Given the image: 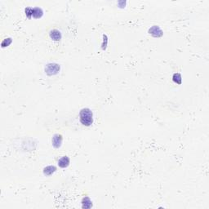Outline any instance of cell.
Here are the masks:
<instances>
[{"instance_id": "obj_1", "label": "cell", "mask_w": 209, "mask_h": 209, "mask_svg": "<svg viewBox=\"0 0 209 209\" xmlns=\"http://www.w3.org/2000/svg\"><path fill=\"white\" fill-rule=\"evenodd\" d=\"M79 118L80 122L84 126H90L93 122V114L90 109L88 108H84L81 109L80 113H79Z\"/></svg>"}, {"instance_id": "obj_2", "label": "cell", "mask_w": 209, "mask_h": 209, "mask_svg": "<svg viewBox=\"0 0 209 209\" xmlns=\"http://www.w3.org/2000/svg\"><path fill=\"white\" fill-rule=\"evenodd\" d=\"M60 65L56 63H50L48 64L45 67V72L48 75H55L59 73L60 71Z\"/></svg>"}, {"instance_id": "obj_3", "label": "cell", "mask_w": 209, "mask_h": 209, "mask_svg": "<svg viewBox=\"0 0 209 209\" xmlns=\"http://www.w3.org/2000/svg\"><path fill=\"white\" fill-rule=\"evenodd\" d=\"M149 33L150 35H152L154 37H156V38H159L163 35V31L162 30L157 26H154L151 27L149 30Z\"/></svg>"}, {"instance_id": "obj_4", "label": "cell", "mask_w": 209, "mask_h": 209, "mask_svg": "<svg viewBox=\"0 0 209 209\" xmlns=\"http://www.w3.org/2000/svg\"><path fill=\"white\" fill-rule=\"evenodd\" d=\"M62 143V136L61 134H55L52 137V145L55 148H60Z\"/></svg>"}, {"instance_id": "obj_5", "label": "cell", "mask_w": 209, "mask_h": 209, "mask_svg": "<svg viewBox=\"0 0 209 209\" xmlns=\"http://www.w3.org/2000/svg\"><path fill=\"white\" fill-rule=\"evenodd\" d=\"M58 165L62 168L67 167L68 166L70 165V158L67 156L61 157V158L58 160Z\"/></svg>"}, {"instance_id": "obj_6", "label": "cell", "mask_w": 209, "mask_h": 209, "mask_svg": "<svg viewBox=\"0 0 209 209\" xmlns=\"http://www.w3.org/2000/svg\"><path fill=\"white\" fill-rule=\"evenodd\" d=\"M49 35H50V38L53 39V40H55V41H60L61 39V32L58 30H56V29H54V30L50 31Z\"/></svg>"}, {"instance_id": "obj_7", "label": "cell", "mask_w": 209, "mask_h": 209, "mask_svg": "<svg viewBox=\"0 0 209 209\" xmlns=\"http://www.w3.org/2000/svg\"><path fill=\"white\" fill-rule=\"evenodd\" d=\"M44 15V11L41 8H33V17L35 18H41Z\"/></svg>"}, {"instance_id": "obj_8", "label": "cell", "mask_w": 209, "mask_h": 209, "mask_svg": "<svg viewBox=\"0 0 209 209\" xmlns=\"http://www.w3.org/2000/svg\"><path fill=\"white\" fill-rule=\"evenodd\" d=\"M56 170H57V167L55 166H48L44 169V173L46 176H50L53 172H55Z\"/></svg>"}, {"instance_id": "obj_9", "label": "cell", "mask_w": 209, "mask_h": 209, "mask_svg": "<svg viewBox=\"0 0 209 209\" xmlns=\"http://www.w3.org/2000/svg\"><path fill=\"white\" fill-rule=\"evenodd\" d=\"M82 204H83V208H90L92 207V203L88 197L83 198V200H82Z\"/></svg>"}, {"instance_id": "obj_10", "label": "cell", "mask_w": 209, "mask_h": 209, "mask_svg": "<svg viewBox=\"0 0 209 209\" xmlns=\"http://www.w3.org/2000/svg\"><path fill=\"white\" fill-rule=\"evenodd\" d=\"M172 79L174 81L175 83H177V84H181V76L180 74H173V77H172Z\"/></svg>"}, {"instance_id": "obj_11", "label": "cell", "mask_w": 209, "mask_h": 209, "mask_svg": "<svg viewBox=\"0 0 209 209\" xmlns=\"http://www.w3.org/2000/svg\"><path fill=\"white\" fill-rule=\"evenodd\" d=\"M12 39L11 38H8V39H5L3 42H2V47L3 48H5V47H8V46H9L10 44H12Z\"/></svg>"}, {"instance_id": "obj_12", "label": "cell", "mask_w": 209, "mask_h": 209, "mask_svg": "<svg viewBox=\"0 0 209 209\" xmlns=\"http://www.w3.org/2000/svg\"><path fill=\"white\" fill-rule=\"evenodd\" d=\"M25 12H26V17L28 18H31V17H33V8H26L25 9Z\"/></svg>"}]
</instances>
